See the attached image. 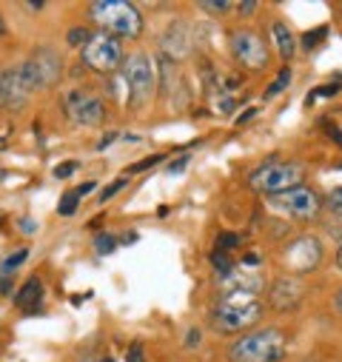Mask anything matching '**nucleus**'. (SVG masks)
Returning a JSON list of instances; mask_svg holds the SVG:
<instances>
[{"label":"nucleus","instance_id":"1","mask_svg":"<svg viewBox=\"0 0 342 362\" xmlns=\"http://www.w3.org/2000/svg\"><path fill=\"white\" fill-rule=\"evenodd\" d=\"M263 317V303L256 291H225L211 314V325L220 334H240L256 325Z\"/></svg>","mask_w":342,"mask_h":362},{"label":"nucleus","instance_id":"2","mask_svg":"<svg viewBox=\"0 0 342 362\" xmlns=\"http://www.w3.org/2000/svg\"><path fill=\"white\" fill-rule=\"evenodd\" d=\"M288 354V339L280 328H260L240 337L228 348L231 362H283Z\"/></svg>","mask_w":342,"mask_h":362},{"label":"nucleus","instance_id":"3","mask_svg":"<svg viewBox=\"0 0 342 362\" xmlns=\"http://www.w3.org/2000/svg\"><path fill=\"white\" fill-rule=\"evenodd\" d=\"M302 177H305V165L302 163H294V160H271V163H263L260 168H254L248 174V186L260 194H283V192H291L297 186H302Z\"/></svg>","mask_w":342,"mask_h":362},{"label":"nucleus","instance_id":"4","mask_svg":"<svg viewBox=\"0 0 342 362\" xmlns=\"http://www.w3.org/2000/svg\"><path fill=\"white\" fill-rule=\"evenodd\" d=\"M92 18L109 35H117V37H126V40H134L143 32L140 12L134 9V4H126V0H95Z\"/></svg>","mask_w":342,"mask_h":362},{"label":"nucleus","instance_id":"5","mask_svg":"<svg viewBox=\"0 0 342 362\" xmlns=\"http://www.w3.org/2000/svg\"><path fill=\"white\" fill-rule=\"evenodd\" d=\"M231 54L248 71H263L269 66V46L251 29H240L231 35Z\"/></svg>","mask_w":342,"mask_h":362},{"label":"nucleus","instance_id":"6","mask_svg":"<svg viewBox=\"0 0 342 362\" xmlns=\"http://www.w3.org/2000/svg\"><path fill=\"white\" fill-rule=\"evenodd\" d=\"M83 63L89 69H95V71H100V74H112L123 63V49H120V43L114 37L95 35L89 43L83 46Z\"/></svg>","mask_w":342,"mask_h":362},{"label":"nucleus","instance_id":"7","mask_svg":"<svg viewBox=\"0 0 342 362\" xmlns=\"http://www.w3.org/2000/svg\"><path fill=\"white\" fill-rule=\"evenodd\" d=\"M269 206L277 209V211H283V214H288V217L311 220V217H317L322 200L317 197L314 189H308V186H297V189H291V192H283V194L269 197Z\"/></svg>","mask_w":342,"mask_h":362},{"label":"nucleus","instance_id":"8","mask_svg":"<svg viewBox=\"0 0 342 362\" xmlns=\"http://www.w3.org/2000/svg\"><path fill=\"white\" fill-rule=\"evenodd\" d=\"M20 77H23V86L29 88V92L32 88L52 86L60 77V57L49 49H40L20 66Z\"/></svg>","mask_w":342,"mask_h":362},{"label":"nucleus","instance_id":"9","mask_svg":"<svg viewBox=\"0 0 342 362\" xmlns=\"http://www.w3.org/2000/svg\"><path fill=\"white\" fill-rule=\"evenodd\" d=\"M126 86H129V95L137 106L148 103L157 80H154V66L146 54H131L126 60Z\"/></svg>","mask_w":342,"mask_h":362},{"label":"nucleus","instance_id":"10","mask_svg":"<svg viewBox=\"0 0 342 362\" xmlns=\"http://www.w3.org/2000/svg\"><path fill=\"white\" fill-rule=\"evenodd\" d=\"M66 115L80 126H98V123H103L106 112H103V100L98 95L74 88V92L66 95Z\"/></svg>","mask_w":342,"mask_h":362},{"label":"nucleus","instance_id":"11","mask_svg":"<svg viewBox=\"0 0 342 362\" xmlns=\"http://www.w3.org/2000/svg\"><path fill=\"white\" fill-rule=\"evenodd\" d=\"M319 259H322V248H319V243L314 237H300L285 251L288 268L291 271H300V274H302V271H314L319 265Z\"/></svg>","mask_w":342,"mask_h":362},{"label":"nucleus","instance_id":"12","mask_svg":"<svg viewBox=\"0 0 342 362\" xmlns=\"http://www.w3.org/2000/svg\"><path fill=\"white\" fill-rule=\"evenodd\" d=\"M305 297V288L297 277H280L269 288V303L274 311H294Z\"/></svg>","mask_w":342,"mask_h":362},{"label":"nucleus","instance_id":"13","mask_svg":"<svg viewBox=\"0 0 342 362\" xmlns=\"http://www.w3.org/2000/svg\"><path fill=\"white\" fill-rule=\"evenodd\" d=\"M29 88L23 86L20 69L12 71H0V106H20L26 100Z\"/></svg>","mask_w":342,"mask_h":362},{"label":"nucleus","instance_id":"14","mask_svg":"<svg viewBox=\"0 0 342 362\" xmlns=\"http://www.w3.org/2000/svg\"><path fill=\"white\" fill-rule=\"evenodd\" d=\"M271 37H274V46H277L280 57H283V60H291L294 52H297V37H294V32H291L283 21H277V23L271 26Z\"/></svg>","mask_w":342,"mask_h":362},{"label":"nucleus","instance_id":"15","mask_svg":"<svg viewBox=\"0 0 342 362\" xmlns=\"http://www.w3.org/2000/svg\"><path fill=\"white\" fill-rule=\"evenodd\" d=\"M40 300H43V283H40L37 277H32V280H26V286L18 291L15 305L23 308V311H35V308L40 305Z\"/></svg>","mask_w":342,"mask_h":362},{"label":"nucleus","instance_id":"16","mask_svg":"<svg viewBox=\"0 0 342 362\" xmlns=\"http://www.w3.org/2000/svg\"><path fill=\"white\" fill-rule=\"evenodd\" d=\"M211 265H214V271H217V277H220V280L231 277L234 271H237L234 259H231V257H228L225 251H214V254H211Z\"/></svg>","mask_w":342,"mask_h":362},{"label":"nucleus","instance_id":"17","mask_svg":"<svg viewBox=\"0 0 342 362\" xmlns=\"http://www.w3.org/2000/svg\"><path fill=\"white\" fill-rule=\"evenodd\" d=\"M339 88H342V83L339 80H331V83H322L319 88H314V92L305 98V106H311L314 100H319V98H334L336 92H339Z\"/></svg>","mask_w":342,"mask_h":362},{"label":"nucleus","instance_id":"18","mask_svg":"<svg viewBox=\"0 0 342 362\" xmlns=\"http://www.w3.org/2000/svg\"><path fill=\"white\" fill-rule=\"evenodd\" d=\"M288 83H291V69L288 66H283L280 69V74H277V80L269 86V92H266V100H271V98H277L283 88H288Z\"/></svg>","mask_w":342,"mask_h":362},{"label":"nucleus","instance_id":"19","mask_svg":"<svg viewBox=\"0 0 342 362\" xmlns=\"http://www.w3.org/2000/svg\"><path fill=\"white\" fill-rule=\"evenodd\" d=\"M26 257H29V251H26V248H18L15 254H9V257L4 259V265H0V277H12V271H15Z\"/></svg>","mask_w":342,"mask_h":362},{"label":"nucleus","instance_id":"20","mask_svg":"<svg viewBox=\"0 0 342 362\" xmlns=\"http://www.w3.org/2000/svg\"><path fill=\"white\" fill-rule=\"evenodd\" d=\"M325 37H328V26H317V29H311V32L302 35V49L311 52V49H317Z\"/></svg>","mask_w":342,"mask_h":362},{"label":"nucleus","instance_id":"21","mask_svg":"<svg viewBox=\"0 0 342 362\" xmlns=\"http://www.w3.org/2000/svg\"><path fill=\"white\" fill-rule=\"evenodd\" d=\"M77 203H80L77 192H66V194H63V200H60V206H57V214H63V217H71V214L77 211Z\"/></svg>","mask_w":342,"mask_h":362},{"label":"nucleus","instance_id":"22","mask_svg":"<svg viewBox=\"0 0 342 362\" xmlns=\"http://www.w3.org/2000/svg\"><path fill=\"white\" fill-rule=\"evenodd\" d=\"M234 245H240V234H234V231H223L220 237H217V248L214 251H231Z\"/></svg>","mask_w":342,"mask_h":362},{"label":"nucleus","instance_id":"23","mask_svg":"<svg viewBox=\"0 0 342 362\" xmlns=\"http://www.w3.org/2000/svg\"><path fill=\"white\" fill-rule=\"evenodd\" d=\"M200 6L206 12H211V15H225L228 9H234V4H228V0H217V4H214V0H203Z\"/></svg>","mask_w":342,"mask_h":362},{"label":"nucleus","instance_id":"24","mask_svg":"<svg viewBox=\"0 0 342 362\" xmlns=\"http://www.w3.org/2000/svg\"><path fill=\"white\" fill-rule=\"evenodd\" d=\"M92 37H95V35H92L89 29H83V26L69 32V43H71V46H86V43H89Z\"/></svg>","mask_w":342,"mask_h":362},{"label":"nucleus","instance_id":"25","mask_svg":"<svg viewBox=\"0 0 342 362\" xmlns=\"http://www.w3.org/2000/svg\"><path fill=\"white\" fill-rule=\"evenodd\" d=\"M95 248H98V254H112V251L117 248V240H114L112 234H100V237L95 240Z\"/></svg>","mask_w":342,"mask_h":362},{"label":"nucleus","instance_id":"26","mask_svg":"<svg viewBox=\"0 0 342 362\" xmlns=\"http://www.w3.org/2000/svg\"><path fill=\"white\" fill-rule=\"evenodd\" d=\"M126 183H129V177H120V180H114V183L112 186H106L103 192H100V203H106V200H112L120 189H126Z\"/></svg>","mask_w":342,"mask_h":362},{"label":"nucleus","instance_id":"27","mask_svg":"<svg viewBox=\"0 0 342 362\" xmlns=\"http://www.w3.org/2000/svg\"><path fill=\"white\" fill-rule=\"evenodd\" d=\"M325 206H328V209H331L334 214H342V186H339V189H334V192L328 194Z\"/></svg>","mask_w":342,"mask_h":362},{"label":"nucleus","instance_id":"28","mask_svg":"<svg viewBox=\"0 0 342 362\" xmlns=\"http://www.w3.org/2000/svg\"><path fill=\"white\" fill-rule=\"evenodd\" d=\"M163 157L165 154H154V157H146V160H140V163H134L129 171L134 174V171H146V168H151V165H157V163H163Z\"/></svg>","mask_w":342,"mask_h":362},{"label":"nucleus","instance_id":"29","mask_svg":"<svg viewBox=\"0 0 342 362\" xmlns=\"http://www.w3.org/2000/svg\"><path fill=\"white\" fill-rule=\"evenodd\" d=\"M80 168V163H74V160H69V163H60V165H54V177H69V174H74Z\"/></svg>","mask_w":342,"mask_h":362},{"label":"nucleus","instance_id":"30","mask_svg":"<svg viewBox=\"0 0 342 362\" xmlns=\"http://www.w3.org/2000/svg\"><path fill=\"white\" fill-rule=\"evenodd\" d=\"M126 359H129V362H143V345H140V342L129 345V354H126Z\"/></svg>","mask_w":342,"mask_h":362},{"label":"nucleus","instance_id":"31","mask_svg":"<svg viewBox=\"0 0 342 362\" xmlns=\"http://www.w3.org/2000/svg\"><path fill=\"white\" fill-rule=\"evenodd\" d=\"M186 165H189V154H183L180 160H175V163H171V165H168V174H180Z\"/></svg>","mask_w":342,"mask_h":362},{"label":"nucleus","instance_id":"32","mask_svg":"<svg viewBox=\"0 0 342 362\" xmlns=\"http://www.w3.org/2000/svg\"><path fill=\"white\" fill-rule=\"evenodd\" d=\"M237 9H240V15H254L256 4H254V0H242V4H237Z\"/></svg>","mask_w":342,"mask_h":362},{"label":"nucleus","instance_id":"33","mask_svg":"<svg viewBox=\"0 0 342 362\" xmlns=\"http://www.w3.org/2000/svg\"><path fill=\"white\" fill-rule=\"evenodd\" d=\"M20 231H23V234H35V231H37V223L29 220V217H23V220H20Z\"/></svg>","mask_w":342,"mask_h":362},{"label":"nucleus","instance_id":"34","mask_svg":"<svg viewBox=\"0 0 342 362\" xmlns=\"http://www.w3.org/2000/svg\"><path fill=\"white\" fill-rule=\"evenodd\" d=\"M328 137L342 148V129H339V126H328Z\"/></svg>","mask_w":342,"mask_h":362},{"label":"nucleus","instance_id":"35","mask_svg":"<svg viewBox=\"0 0 342 362\" xmlns=\"http://www.w3.org/2000/svg\"><path fill=\"white\" fill-rule=\"evenodd\" d=\"M186 345H189V348H191V345H200V331H197V328H191V331H189Z\"/></svg>","mask_w":342,"mask_h":362},{"label":"nucleus","instance_id":"36","mask_svg":"<svg viewBox=\"0 0 342 362\" xmlns=\"http://www.w3.org/2000/svg\"><path fill=\"white\" fill-rule=\"evenodd\" d=\"M92 189H95V183H83V186H80V189H74V192H77V197H86Z\"/></svg>","mask_w":342,"mask_h":362},{"label":"nucleus","instance_id":"37","mask_svg":"<svg viewBox=\"0 0 342 362\" xmlns=\"http://www.w3.org/2000/svg\"><path fill=\"white\" fill-rule=\"evenodd\" d=\"M242 262H245V265H260L263 259L256 257V254H245V257H242Z\"/></svg>","mask_w":342,"mask_h":362},{"label":"nucleus","instance_id":"38","mask_svg":"<svg viewBox=\"0 0 342 362\" xmlns=\"http://www.w3.org/2000/svg\"><path fill=\"white\" fill-rule=\"evenodd\" d=\"M9 288H12L9 277H0V294H9Z\"/></svg>","mask_w":342,"mask_h":362},{"label":"nucleus","instance_id":"39","mask_svg":"<svg viewBox=\"0 0 342 362\" xmlns=\"http://www.w3.org/2000/svg\"><path fill=\"white\" fill-rule=\"evenodd\" d=\"M254 115H256V109H248L245 115H240V117H237V123H245V120H251Z\"/></svg>","mask_w":342,"mask_h":362},{"label":"nucleus","instance_id":"40","mask_svg":"<svg viewBox=\"0 0 342 362\" xmlns=\"http://www.w3.org/2000/svg\"><path fill=\"white\" fill-rule=\"evenodd\" d=\"M334 305H336V311H339V314H342V288H339V294H336V297H334Z\"/></svg>","mask_w":342,"mask_h":362},{"label":"nucleus","instance_id":"41","mask_svg":"<svg viewBox=\"0 0 342 362\" xmlns=\"http://www.w3.org/2000/svg\"><path fill=\"white\" fill-rule=\"evenodd\" d=\"M336 268L342 271V245H339V251H336Z\"/></svg>","mask_w":342,"mask_h":362},{"label":"nucleus","instance_id":"42","mask_svg":"<svg viewBox=\"0 0 342 362\" xmlns=\"http://www.w3.org/2000/svg\"><path fill=\"white\" fill-rule=\"evenodd\" d=\"M6 35V26H4V21H0V37H4Z\"/></svg>","mask_w":342,"mask_h":362},{"label":"nucleus","instance_id":"43","mask_svg":"<svg viewBox=\"0 0 342 362\" xmlns=\"http://www.w3.org/2000/svg\"><path fill=\"white\" fill-rule=\"evenodd\" d=\"M4 146H6V140H4V137H0V148H4Z\"/></svg>","mask_w":342,"mask_h":362},{"label":"nucleus","instance_id":"44","mask_svg":"<svg viewBox=\"0 0 342 362\" xmlns=\"http://www.w3.org/2000/svg\"><path fill=\"white\" fill-rule=\"evenodd\" d=\"M103 362H114V359H109V356H106V359H103Z\"/></svg>","mask_w":342,"mask_h":362}]
</instances>
